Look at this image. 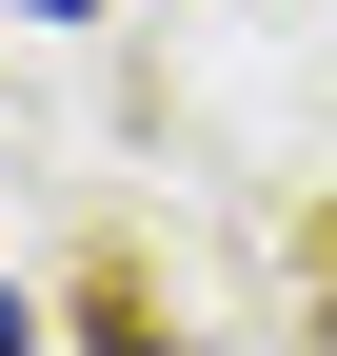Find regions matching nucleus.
<instances>
[{"label": "nucleus", "mask_w": 337, "mask_h": 356, "mask_svg": "<svg viewBox=\"0 0 337 356\" xmlns=\"http://www.w3.org/2000/svg\"><path fill=\"white\" fill-rule=\"evenodd\" d=\"M0 356H20V297H0Z\"/></svg>", "instance_id": "nucleus-1"}, {"label": "nucleus", "mask_w": 337, "mask_h": 356, "mask_svg": "<svg viewBox=\"0 0 337 356\" xmlns=\"http://www.w3.org/2000/svg\"><path fill=\"white\" fill-rule=\"evenodd\" d=\"M20 20H79V0H20Z\"/></svg>", "instance_id": "nucleus-2"}]
</instances>
